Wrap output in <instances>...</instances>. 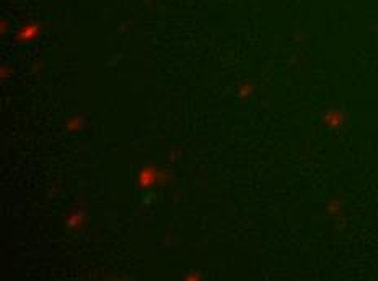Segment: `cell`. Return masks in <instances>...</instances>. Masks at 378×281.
I'll use <instances>...</instances> for the list:
<instances>
[{"instance_id": "obj_1", "label": "cell", "mask_w": 378, "mask_h": 281, "mask_svg": "<svg viewBox=\"0 0 378 281\" xmlns=\"http://www.w3.org/2000/svg\"><path fill=\"white\" fill-rule=\"evenodd\" d=\"M160 171L162 168L157 164L150 163L139 171V176L136 179V187L139 190H147V188L158 187V181H160Z\"/></svg>"}, {"instance_id": "obj_2", "label": "cell", "mask_w": 378, "mask_h": 281, "mask_svg": "<svg viewBox=\"0 0 378 281\" xmlns=\"http://www.w3.org/2000/svg\"><path fill=\"white\" fill-rule=\"evenodd\" d=\"M88 223V213L83 205H75L65 216V228L70 233H80Z\"/></svg>"}, {"instance_id": "obj_3", "label": "cell", "mask_w": 378, "mask_h": 281, "mask_svg": "<svg viewBox=\"0 0 378 281\" xmlns=\"http://www.w3.org/2000/svg\"><path fill=\"white\" fill-rule=\"evenodd\" d=\"M41 34V26L38 23H26L23 24V26L18 29L16 34H15V42L16 44H31V42H34L36 39L39 38Z\"/></svg>"}, {"instance_id": "obj_4", "label": "cell", "mask_w": 378, "mask_h": 281, "mask_svg": "<svg viewBox=\"0 0 378 281\" xmlns=\"http://www.w3.org/2000/svg\"><path fill=\"white\" fill-rule=\"evenodd\" d=\"M85 125H87V120H85V117L82 114H74V115H69L65 120H64V130L67 133H78L82 132L85 129Z\"/></svg>"}, {"instance_id": "obj_5", "label": "cell", "mask_w": 378, "mask_h": 281, "mask_svg": "<svg viewBox=\"0 0 378 281\" xmlns=\"http://www.w3.org/2000/svg\"><path fill=\"white\" fill-rule=\"evenodd\" d=\"M13 75H15L13 67H11V65H2V70H0V78H2L3 82L11 80V78H13Z\"/></svg>"}, {"instance_id": "obj_6", "label": "cell", "mask_w": 378, "mask_h": 281, "mask_svg": "<svg viewBox=\"0 0 378 281\" xmlns=\"http://www.w3.org/2000/svg\"><path fill=\"white\" fill-rule=\"evenodd\" d=\"M253 93V87L249 83H245V85H241V87L238 88V96L241 97V99H246V97Z\"/></svg>"}, {"instance_id": "obj_7", "label": "cell", "mask_w": 378, "mask_h": 281, "mask_svg": "<svg viewBox=\"0 0 378 281\" xmlns=\"http://www.w3.org/2000/svg\"><path fill=\"white\" fill-rule=\"evenodd\" d=\"M185 280H188V281H199V280H202V275H200L199 272H191V273H186Z\"/></svg>"}, {"instance_id": "obj_8", "label": "cell", "mask_w": 378, "mask_h": 281, "mask_svg": "<svg viewBox=\"0 0 378 281\" xmlns=\"http://www.w3.org/2000/svg\"><path fill=\"white\" fill-rule=\"evenodd\" d=\"M180 156H181V150H180V148H178V150H172V151H170V161L178 160Z\"/></svg>"}, {"instance_id": "obj_9", "label": "cell", "mask_w": 378, "mask_h": 281, "mask_svg": "<svg viewBox=\"0 0 378 281\" xmlns=\"http://www.w3.org/2000/svg\"><path fill=\"white\" fill-rule=\"evenodd\" d=\"M33 70H34V72L42 70V62H36V64H34V67H33Z\"/></svg>"}]
</instances>
